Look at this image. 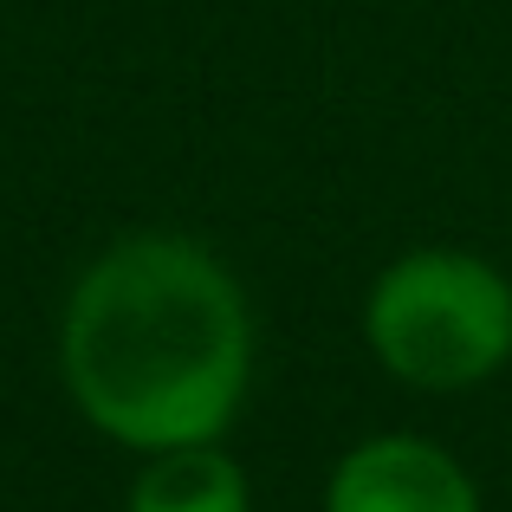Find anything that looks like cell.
<instances>
[{
  "mask_svg": "<svg viewBox=\"0 0 512 512\" xmlns=\"http://www.w3.org/2000/svg\"><path fill=\"white\" fill-rule=\"evenodd\" d=\"M370 350L415 389H467L512 357V286L474 253H409L370 292Z\"/></svg>",
  "mask_w": 512,
  "mask_h": 512,
  "instance_id": "2",
  "label": "cell"
},
{
  "mask_svg": "<svg viewBox=\"0 0 512 512\" xmlns=\"http://www.w3.org/2000/svg\"><path fill=\"white\" fill-rule=\"evenodd\" d=\"M65 383L104 435L130 448H195L247 396V299L208 247L143 234L111 247L65 305Z\"/></svg>",
  "mask_w": 512,
  "mask_h": 512,
  "instance_id": "1",
  "label": "cell"
},
{
  "mask_svg": "<svg viewBox=\"0 0 512 512\" xmlns=\"http://www.w3.org/2000/svg\"><path fill=\"white\" fill-rule=\"evenodd\" d=\"M130 512H247V480L221 448H163L143 467Z\"/></svg>",
  "mask_w": 512,
  "mask_h": 512,
  "instance_id": "4",
  "label": "cell"
},
{
  "mask_svg": "<svg viewBox=\"0 0 512 512\" xmlns=\"http://www.w3.org/2000/svg\"><path fill=\"white\" fill-rule=\"evenodd\" d=\"M331 512H480V493L448 448L415 435H383L338 461Z\"/></svg>",
  "mask_w": 512,
  "mask_h": 512,
  "instance_id": "3",
  "label": "cell"
}]
</instances>
